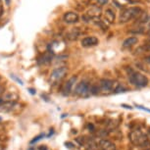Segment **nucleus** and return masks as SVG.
<instances>
[{"label":"nucleus","mask_w":150,"mask_h":150,"mask_svg":"<svg viewBox=\"0 0 150 150\" xmlns=\"http://www.w3.org/2000/svg\"><path fill=\"white\" fill-rule=\"evenodd\" d=\"M2 13H3V5H2V1L0 0V17L2 16Z\"/></svg>","instance_id":"nucleus-18"},{"label":"nucleus","mask_w":150,"mask_h":150,"mask_svg":"<svg viewBox=\"0 0 150 150\" xmlns=\"http://www.w3.org/2000/svg\"><path fill=\"white\" fill-rule=\"evenodd\" d=\"M80 35H81V32H80V30H79V28H77V29H74L71 30V32L68 33L67 38L71 39V40H76V39L80 36Z\"/></svg>","instance_id":"nucleus-15"},{"label":"nucleus","mask_w":150,"mask_h":150,"mask_svg":"<svg viewBox=\"0 0 150 150\" xmlns=\"http://www.w3.org/2000/svg\"><path fill=\"white\" fill-rule=\"evenodd\" d=\"M2 121V119H1V117H0V122H1Z\"/></svg>","instance_id":"nucleus-24"},{"label":"nucleus","mask_w":150,"mask_h":150,"mask_svg":"<svg viewBox=\"0 0 150 150\" xmlns=\"http://www.w3.org/2000/svg\"><path fill=\"white\" fill-rule=\"evenodd\" d=\"M11 78L15 79V80H16V81H19V83H21V84H23V81H22L21 80H20V79H18V78H17V77H16V76H14V75H11Z\"/></svg>","instance_id":"nucleus-19"},{"label":"nucleus","mask_w":150,"mask_h":150,"mask_svg":"<svg viewBox=\"0 0 150 150\" xmlns=\"http://www.w3.org/2000/svg\"><path fill=\"white\" fill-rule=\"evenodd\" d=\"M104 16H105L106 21H108L109 24L115 21V11L112 8H107L104 12Z\"/></svg>","instance_id":"nucleus-12"},{"label":"nucleus","mask_w":150,"mask_h":150,"mask_svg":"<svg viewBox=\"0 0 150 150\" xmlns=\"http://www.w3.org/2000/svg\"><path fill=\"white\" fill-rule=\"evenodd\" d=\"M129 140H131V142L134 144V145L139 148L145 141L148 140V137H147V135L144 134L141 131L137 129V131L131 132V134H129Z\"/></svg>","instance_id":"nucleus-6"},{"label":"nucleus","mask_w":150,"mask_h":150,"mask_svg":"<svg viewBox=\"0 0 150 150\" xmlns=\"http://www.w3.org/2000/svg\"><path fill=\"white\" fill-rule=\"evenodd\" d=\"M139 149L140 150H150V141L149 140L145 141V142L139 147Z\"/></svg>","instance_id":"nucleus-16"},{"label":"nucleus","mask_w":150,"mask_h":150,"mask_svg":"<svg viewBox=\"0 0 150 150\" xmlns=\"http://www.w3.org/2000/svg\"><path fill=\"white\" fill-rule=\"evenodd\" d=\"M68 73V68L67 67H59L57 69L53 70V72L50 75L49 78V83L52 86H55V84H58L60 81L63 80V79L66 77Z\"/></svg>","instance_id":"nucleus-4"},{"label":"nucleus","mask_w":150,"mask_h":150,"mask_svg":"<svg viewBox=\"0 0 150 150\" xmlns=\"http://www.w3.org/2000/svg\"><path fill=\"white\" fill-rule=\"evenodd\" d=\"M75 93L80 97L87 98L91 95V86L86 81H81L80 83L77 84L75 88Z\"/></svg>","instance_id":"nucleus-5"},{"label":"nucleus","mask_w":150,"mask_h":150,"mask_svg":"<svg viewBox=\"0 0 150 150\" xmlns=\"http://www.w3.org/2000/svg\"><path fill=\"white\" fill-rule=\"evenodd\" d=\"M76 83H77V77L74 76V77L70 78L69 80L67 81V83L63 86V87H62V93H63L65 96L70 95L73 91Z\"/></svg>","instance_id":"nucleus-7"},{"label":"nucleus","mask_w":150,"mask_h":150,"mask_svg":"<svg viewBox=\"0 0 150 150\" xmlns=\"http://www.w3.org/2000/svg\"><path fill=\"white\" fill-rule=\"evenodd\" d=\"M129 81L132 84H134L137 87H144L148 84V80L145 76L141 75L139 73L134 72L131 70V73H129Z\"/></svg>","instance_id":"nucleus-3"},{"label":"nucleus","mask_w":150,"mask_h":150,"mask_svg":"<svg viewBox=\"0 0 150 150\" xmlns=\"http://www.w3.org/2000/svg\"><path fill=\"white\" fill-rule=\"evenodd\" d=\"M63 20H64L65 23H67V24L72 25V24H76V23H78L79 20H80V17H79L78 13L71 11V12H67V13L64 14Z\"/></svg>","instance_id":"nucleus-9"},{"label":"nucleus","mask_w":150,"mask_h":150,"mask_svg":"<svg viewBox=\"0 0 150 150\" xmlns=\"http://www.w3.org/2000/svg\"><path fill=\"white\" fill-rule=\"evenodd\" d=\"M144 61L146 62V63H148V64H150V56H147L146 58H144Z\"/></svg>","instance_id":"nucleus-21"},{"label":"nucleus","mask_w":150,"mask_h":150,"mask_svg":"<svg viewBox=\"0 0 150 150\" xmlns=\"http://www.w3.org/2000/svg\"><path fill=\"white\" fill-rule=\"evenodd\" d=\"M98 145L101 150H116L115 144L107 139H99Z\"/></svg>","instance_id":"nucleus-11"},{"label":"nucleus","mask_w":150,"mask_h":150,"mask_svg":"<svg viewBox=\"0 0 150 150\" xmlns=\"http://www.w3.org/2000/svg\"><path fill=\"white\" fill-rule=\"evenodd\" d=\"M137 108L141 109V110H144V111H147V112H149V113H150V110H149V109L144 108V107H142V106H139V105H137Z\"/></svg>","instance_id":"nucleus-20"},{"label":"nucleus","mask_w":150,"mask_h":150,"mask_svg":"<svg viewBox=\"0 0 150 150\" xmlns=\"http://www.w3.org/2000/svg\"><path fill=\"white\" fill-rule=\"evenodd\" d=\"M98 43H99V39L96 36H86L84 38H83V40L81 42V46L84 48L96 46Z\"/></svg>","instance_id":"nucleus-8"},{"label":"nucleus","mask_w":150,"mask_h":150,"mask_svg":"<svg viewBox=\"0 0 150 150\" xmlns=\"http://www.w3.org/2000/svg\"><path fill=\"white\" fill-rule=\"evenodd\" d=\"M120 84L117 81L108 80V79H102L99 83V91H101L104 94H109V93H116L119 88Z\"/></svg>","instance_id":"nucleus-1"},{"label":"nucleus","mask_w":150,"mask_h":150,"mask_svg":"<svg viewBox=\"0 0 150 150\" xmlns=\"http://www.w3.org/2000/svg\"><path fill=\"white\" fill-rule=\"evenodd\" d=\"M3 101H4V99L0 98V105H1V104H2V103H3Z\"/></svg>","instance_id":"nucleus-22"},{"label":"nucleus","mask_w":150,"mask_h":150,"mask_svg":"<svg viewBox=\"0 0 150 150\" xmlns=\"http://www.w3.org/2000/svg\"><path fill=\"white\" fill-rule=\"evenodd\" d=\"M6 4H7V5H9V4H10V0H6Z\"/></svg>","instance_id":"nucleus-23"},{"label":"nucleus","mask_w":150,"mask_h":150,"mask_svg":"<svg viewBox=\"0 0 150 150\" xmlns=\"http://www.w3.org/2000/svg\"><path fill=\"white\" fill-rule=\"evenodd\" d=\"M100 16H101V9L98 6H93L87 11L86 16H84L83 19L92 20V19H97Z\"/></svg>","instance_id":"nucleus-10"},{"label":"nucleus","mask_w":150,"mask_h":150,"mask_svg":"<svg viewBox=\"0 0 150 150\" xmlns=\"http://www.w3.org/2000/svg\"><path fill=\"white\" fill-rule=\"evenodd\" d=\"M108 3V0H95V6H103Z\"/></svg>","instance_id":"nucleus-17"},{"label":"nucleus","mask_w":150,"mask_h":150,"mask_svg":"<svg viewBox=\"0 0 150 150\" xmlns=\"http://www.w3.org/2000/svg\"><path fill=\"white\" fill-rule=\"evenodd\" d=\"M52 60V53L50 52V51H46L43 54V56L39 59V63L40 64H48V63H50Z\"/></svg>","instance_id":"nucleus-14"},{"label":"nucleus","mask_w":150,"mask_h":150,"mask_svg":"<svg viewBox=\"0 0 150 150\" xmlns=\"http://www.w3.org/2000/svg\"><path fill=\"white\" fill-rule=\"evenodd\" d=\"M138 42L137 38H134V36H131V38H128L127 39H125L123 42V47H131L132 45L137 44Z\"/></svg>","instance_id":"nucleus-13"},{"label":"nucleus","mask_w":150,"mask_h":150,"mask_svg":"<svg viewBox=\"0 0 150 150\" xmlns=\"http://www.w3.org/2000/svg\"><path fill=\"white\" fill-rule=\"evenodd\" d=\"M141 9L138 7H129L128 9L124 10L119 17L120 23H128L141 15Z\"/></svg>","instance_id":"nucleus-2"}]
</instances>
